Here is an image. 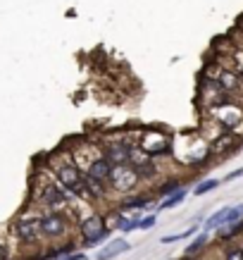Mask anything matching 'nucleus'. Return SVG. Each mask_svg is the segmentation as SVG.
I'll return each mask as SVG.
<instances>
[{
	"label": "nucleus",
	"mask_w": 243,
	"mask_h": 260,
	"mask_svg": "<svg viewBox=\"0 0 243 260\" xmlns=\"http://www.w3.org/2000/svg\"><path fill=\"white\" fill-rule=\"evenodd\" d=\"M57 184L62 186L64 191H70L72 196H86V186H84V170L79 165H72V162H64L55 170Z\"/></svg>",
	"instance_id": "obj_1"
},
{
	"label": "nucleus",
	"mask_w": 243,
	"mask_h": 260,
	"mask_svg": "<svg viewBox=\"0 0 243 260\" xmlns=\"http://www.w3.org/2000/svg\"><path fill=\"white\" fill-rule=\"evenodd\" d=\"M79 232L84 237V246L88 248V246H95L98 241H102V239L108 237L110 227H108V222H105L102 215H91V217H86V220L79 224Z\"/></svg>",
	"instance_id": "obj_2"
},
{
	"label": "nucleus",
	"mask_w": 243,
	"mask_h": 260,
	"mask_svg": "<svg viewBox=\"0 0 243 260\" xmlns=\"http://www.w3.org/2000/svg\"><path fill=\"white\" fill-rule=\"evenodd\" d=\"M138 148L146 150L150 155V160L165 158V155L172 153V141H169V136L162 134V132H146L141 143H138Z\"/></svg>",
	"instance_id": "obj_3"
},
{
	"label": "nucleus",
	"mask_w": 243,
	"mask_h": 260,
	"mask_svg": "<svg viewBox=\"0 0 243 260\" xmlns=\"http://www.w3.org/2000/svg\"><path fill=\"white\" fill-rule=\"evenodd\" d=\"M110 189L117 191V193H133L136 186H138V177L133 172L131 165H124V167H112V174H110Z\"/></svg>",
	"instance_id": "obj_4"
},
{
	"label": "nucleus",
	"mask_w": 243,
	"mask_h": 260,
	"mask_svg": "<svg viewBox=\"0 0 243 260\" xmlns=\"http://www.w3.org/2000/svg\"><path fill=\"white\" fill-rule=\"evenodd\" d=\"M102 158L108 160L112 167L131 165V143L126 141H110L102 146Z\"/></svg>",
	"instance_id": "obj_5"
},
{
	"label": "nucleus",
	"mask_w": 243,
	"mask_h": 260,
	"mask_svg": "<svg viewBox=\"0 0 243 260\" xmlns=\"http://www.w3.org/2000/svg\"><path fill=\"white\" fill-rule=\"evenodd\" d=\"M67 232V220L60 213H46L41 217V234L48 239H57Z\"/></svg>",
	"instance_id": "obj_6"
},
{
	"label": "nucleus",
	"mask_w": 243,
	"mask_h": 260,
	"mask_svg": "<svg viewBox=\"0 0 243 260\" xmlns=\"http://www.w3.org/2000/svg\"><path fill=\"white\" fill-rule=\"evenodd\" d=\"M41 234V217H22L15 224V237L24 244H31L36 241Z\"/></svg>",
	"instance_id": "obj_7"
},
{
	"label": "nucleus",
	"mask_w": 243,
	"mask_h": 260,
	"mask_svg": "<svg viewBox=\"0 0 243 260\" xmlns=\"http://www.w3.org/2000/svg\"><path fill=\"white\" fill-rule=\"evenodd\" d=\"M41 203L53 208V210H62L70 203V196L64 189H57V184H48L43 186V196H41Z\"/></svg>",
	"instance_id": "obj_8"
},
{
	"label": "nucleus",
	"mask_w": 243,
	"mask_h": 260,
	"mask_svg": "<svg viewBox=\"0 0 243 260\" xmlns=\"http://www.w3.org/2000/svg\"><path fill=\"white\" fill-rule=\"evenodd\" d=\"M84 172L91 174V177H95V179L102 181V184H108V181H110V174H112V165L100 155V158H93V160H91Z\"/></svg>",
	"instance_id": "obj_9"
},
{
	"label": "nucleus",
	"mask_w": 243,
	"mask_h": 260,
	"mask_svg": "<svg viewBox=\"0 0 243 260\" xmlns=\"http://www.w3.org/2000/svg\"><path fill=\"white\" fill-rule=\"evenodd\" d=\"M84 186H86V198H91V201H100L108 193V184H102L86 172H84Z\"/></svg>",
	"instance_id": "obj_10"
},
{
	"label": "nucleus",
	"mask_w": 243,
	"mask_h": 260,
	"mask_svg": "<svg viewBox=\"0 0 243 260\" xmlns=\"http://www.w3.org/2000/svg\"><path fill=\"white\" fill-rule=\"evenodd\" d=\"M236 141H238V139H236L234 132H224L222 136H217V139H215V143L210 146V153H215V155L229 153V150L236 146Z\"/></svg>",
	"instance_id": "obj_11"
},
{
	"label": "nucleus",
	"mask_w": 243,
	"mask_h": 260,
	"mask_svg": "<svg viewBox=\"0 0 243 260\" xmlns=\"http://www.w3.org/2000/svg\"><path fill=\"white\" fill-rule=\"evenodd\" d=\"M238 84H241V77L238 74H234V72L229 70H220V77H217V86L222 88V91H234V88H238Z\"/></svg>",
	"instance_id": "obj_12"
},
{
	"label": "nucleus",
	"mask_w": 243,
	"mask_h": 260,
	"mask_svg": "<svg viewBox=\"0 0 243 260\" xmlns=\"http://www.w3.org/2000/svg\"><path fill=\"white\" fill-rule=\"evenodd\" d=\"M150 198L148 196H126L122 203H119V213H129V210H138V208H148Z\"/></svg>",
	"instance_id": "obj_13"
},
{
	"label": "nucleus",
	"mask_w": 243,
	"mask_h": 260,
	"mask_svg": "<svg viewBox=\"0 0 243 260\" xmlns=\"http://www.w3.org/2000/svg\"><path fill=\"white\" fill-rule=\"evenodd\" d=\"M129 248H131V246L126 244V241H115V244H110L108 248L98 251V255H95V258H98V260H110V258H115V255H122V253H126Z\"/></svg>",
	"instance_id": "obj_14"
},
{
	"label": "nucleus",
	"mask_w": 243,
	"mask_h": 260,
	"mask_svg": "<svg viewBox=\"0 0 243 260\" xmlns=\"http://www.w3.org/2000/svg\"><path fill=\"white\" fill-rule=\"evenodd\" d=\"M138 222H141V217H138V215H124V213H117L115 227H117L119 232H131V229H138Z\"/></svg>",
	"instance_id": "obj_15"
},
{
	"label": "nucleus",
	"mask_w": 243,
	"mask_h": 260,
	"mask_svg": "<svg viewBox=\"0 0 243 260\" xmlns=\"http://www.w3.org/2000/svg\"><path fill=\"white\" fill-rule=\"evenodd\" d=\"M133 172H136L138 181H148V179H153V177H157V167H155V162L150 160V162H146V165L133 167Z\"/></svg>",
	"instance_id": "obj_16"
},
{
	"label": "nucleus",
	"mask_w": 243,
	"mask_h": 260,
	"mask_svg": "<svg viewBox=\"0 0 243 260\" xmlns=\"http://www.w3.org/2000/svg\"><path fill=\"white\" fill-rule=\"evenodd\" d=\"M186 198V189H179L177 193H172V196H167L162 203H160V208L157 210H169V208H174V205H179L181 201Z\"/></svg>",
	"instance_id": "obj_17"
},
{
	"label": "nucleus",
	"mask_w": 243,
	"mask_h": 260,
	"mask_svg": "<svg viewBox=\"0 0 243 260\" xmlns=\"http://www.w3.org/2000/svg\"><path fill=\"white\" fill-rule=\"evenodd\" d=\"M179 189H181V181L172 179V181H165V184L157 189V193H160V196H172V193H177Z\"/></svg>",
	"instance_id": "obj_18"
},
{
	"label": "nucleus",
	"mask_w": 243,
	"mask_h": 260,
	"mask_svg": "<svg viewBox=\"0 0 243 260\" xmlns=\"http://www.w3.org/2000/svg\"><path fill=\"white\" fill-rule=\"evenodd\" d=\"M220 186V179H207V181H200L196 189H193V193L196 196H203V193H207V191H212V189H217Z\"/></svg>",
	"instance_id": "obj_19"
},
{
	"label": "nucleus",
	"mask_w": 243,
	"mask_h": 260,
	"mask_svg": "<svg viewBox=\"0 0 243 260\" xmlns=\"http://www.w3.org/2000/svg\"><path fill=\"white\" fill-rule=\"evenodd\" d=\"M205 241H207V237H205V234H200V237H198L196 241H193V244L188 246V248H186V255H188V258H191V255H196V253L205 246Z\"/></svg>",
	"instance_id": "obj_20"
},
{
	"label": "nucleus",
	"mask_w": 243,
	"mask_h": 260,
	"mask_svg": "<svg viewBox=\"0 0 243 260\" xmlns=\"http://www.w3.org/2000/svg\"><path fill=\"white\" fill-rule=\"evenodd\" d=\"M191 234H198V227H191V229H186L184 234H174V237H162V244H172V241H181V239L191 237Z\"/></svg>",
	"instance_id": "obj_21"
},
{
	"label": "nucleus",
	"mask_w": 243,
	"mask_h": 260,
	"mask_svg": "<svg viewBox=\"0 0 243 260\" xmlns=\"http://www.w3.org/2000/svg\"><path fill=\"white\" fill-rule=\"evenodd\" d=\"M150 227H155V213L146 215V217H141V222H138V229H150Z\"/></svg>",
	"instance_id": "obj_22"
},
{
	"label": "nucleus",
	"mask_w": 243,
	"mask_h": 260,
	"mask_svg": "<svg viewBox=\"0 0 243 260\" xmlns=\"http://www.w3.org/2000/svg\"><path fill=\"white\" fill-rule=\"evenodd\" d=\"M224 260H243V248H229Z\"/></svg>",
	"instance_id": "obj_23"
},
{
	"label": "nucleus",
	"mask_w": 243,
	"mask_h": 260,
	"mask_svg": "<svg viewBox=\"0 0 243 260\" xmlns=\"http://www.w3.org/2000/svg\"><path fill=\"white\" fill-rule=\"evenodd\" d=\"M62 260H84V253H70V255H64Z\"/></svg>",
	"instance_id": "obj_24"
},
{
	"label": "nucleus",
	"mask_w": 243,
	"mask_h": 260,
	"mask_svg": "<svg viewBox=\"0 0 243 260\" xmlns=\"http://www.w3.org/2000/svg\"><path fill=\"white\" fill-rule=\"evenodd\" d=\"M238 177H243V167H241V170H236V172H231V174H227V181L238 179Z\"/></svg>",
	"instance_id": "obj_25"
},
{
	"label": "nucleus",
	"mask_w": 243,
	"mask_h": 260,
	"mask_svg": "<svg viewBox=\"0 0 243 260\" xmlns=\"http://www.w3.org/2000/svg\"><path fill=\"white\" fill-rule=\"evenodd\" d=\"M5 258H8V246L0 244V260H5Z\"/></svg>",
	"instance_id": "obj_26"
},
{
	"label": "nucleus",
	"mask_w": 243,
	"mask_h": 260,
	"mask_svg": "<svg viewBox=\"0 0 243 260\" xmlns=\"http://www.w3.org/2000/svg\"><path fill=\"white\" fill-rule=\"evenodd\" d=\"M238 77H241V79H243V72H241V74H238Z\"/></svg>",
	"instance_id": "obj_27"
}]
</instances>
